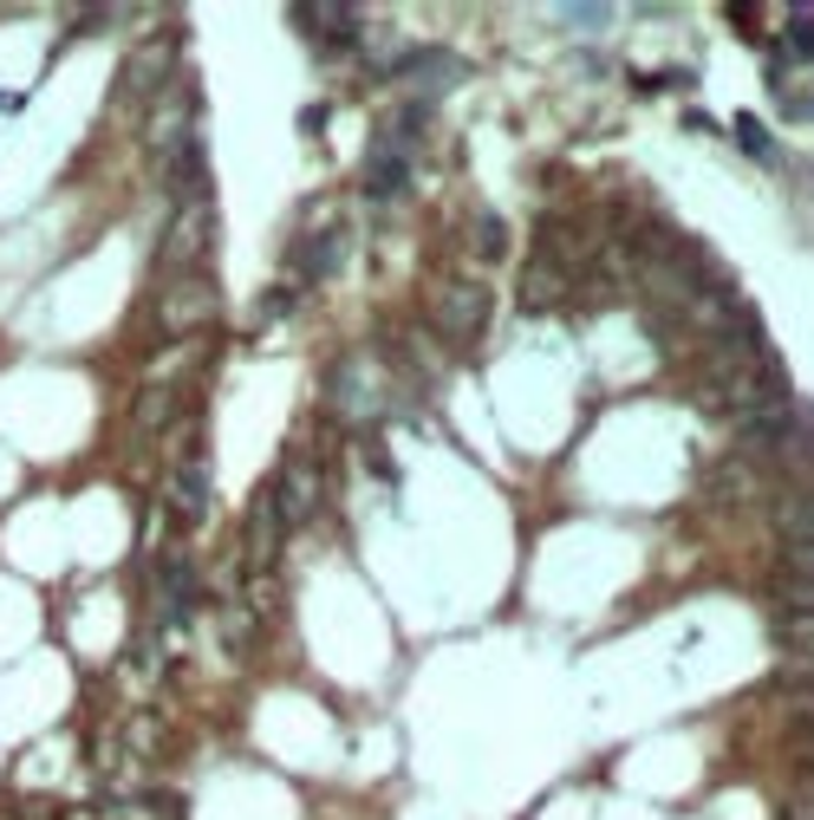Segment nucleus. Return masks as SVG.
Wrapping results in <instances>:
<instances>
[{"label":"nucleus","mask_w":814,"mask_h":820,"mask_svg":"<svg viewBox=\"0 0 814 820\" xmlns=\"http://www.w3.org/2000/svg\"><path fill=\"white\" fill-rule=\"evenodd\" d=\"M209 241H215V195L202 189V195H183L176 202V215H170V228H163V248H156V267L176 280V274H196V261L209 254Z\"/></svg>","instance_id":"1"},{"label":"nucleus","mask_w":814,"mask_h":820,"mask_svg":"<svg viewBox=\"0 0 814 820\" xmlns=\"http://www.w3.org/2000/svg\"><path fill=\"white\" fill-rule=\"evenodd\" d=\"M215 280L209 274H176V280H163V293H156V326L163 332H202V326H215Z\"/></svg>","instance_id":"2"},{"label":"nucleus","mask_w":814,"mask_h":820,"mask_svg":"<svg viewBox=\"0 0 814 820\" xmlns=\"http://www.w3.org/2000/svg\"><path fill=\"white\" fill-rule=\"evenodd\" d=\"M430 319L443 339H476L489 326V287L483 280H443L430 300Z\"/></svg>","instance_id":"3"},{"label":"nucleus","mask_w":814,"mask_h":820,"mask_svg":"<svg viewBox=\"0 0 814 820\" xmlns=\"http://www.w3.org/2000/svg\"><path fill=\"white\" fill-rule=\"evenodd\" d=\"M567 267H574V261L561 254V222H548V228H541V254H535V267L522 274V306H528V313H548V306L567 293Z\"/></svg>","instance_id":"4"},{"label":"nucleus","mask_w":814,"mask_h":820,"mask_svg":"<svg viewBox=\"0 0 814 820\" xmlns=\"http://www.w3.org/2000/svg\"><path fill=\"white\" fill-rule=\"evenodd\" d=\"M267 502H274L280 528L313 521V508H320V469H313L306 456H287V463H280V476L267 482Z\"/></svg>","instance_id":"5"},{"label":"nucleus","mask_w":814,"mask_h":820,"mask_svg":"<svg viewBox=\"0 0 814 820\" xmlns=\"http://www.w3.org/2000/svg\"><path fill=\"white\" fill-rule=\"evenodd\" d=\"M346 248H352V228H346V222H326V228H313V235L300 241L293 274H300V280H333V274L346 267Z\"/></svg>","instance_id":"6"},{"label":"nucleus","mask_w":814,"mask_h":820,"mask_svg":"<svg viewBox=\"0 0 814 820\" xmlns=\"http://www.w3.org/2000/svg\"><path fill=\"white\" fill-rule=\"evenodd\" d=\"M280 515H274V502H267V489L254 495V508H248V573H254V586H267V567H274V554H280Z\"/></svg>","instance_id":"7"},{"label":"nucleus","mask_w":814,"mask_h":820,"mask_svg":"<svg viewBox=\"0 0 814 820\" xmlns=\"http://www.w3.org/2000/svg\"><path fill=\"white\" fill-rule=\"evenodd\" d=\"M300 13V26L320 39V46H359V7H346V0H326V7H293Z\"/></svg>","instance_id":"8"},{"label":"nucleus","mask_w":814,"mask_h":820,"mask_svg":"<svg viewBox=\"0 0 814 820\" xmlns=\"http://www.w3.org/2000/svg\"><path fill=\"white\" fill-rule=\"evenodd\" d=\"M170 502H176L183 521H202V515L215 508V489H209V463H202V456H183V463H176V476H170Z\"/></svg>","instance_id":"9"},{"label":"nucleus","mask_w":814,"mask_h":820,"mask_svg":"<svg viewBox=\"0 0 814 820\" xmlns=\"http://www.w3.org/2000/svg\"><path fill=\"white\" fill-rule=\"evenodd\" d=\"M430 130V104H404V111H385V124L372 130V150H398L411 156V143Z\"/></svg>","instance_id":"10"},{"label":"nucleus","mask_w":814,"mask_h":820,"mask_svg":"<svg viewBox=\"0 0 814 820\" xmlns=\"http://www.w3.org/2000/svg\"><path fill=\"white\" fill-rule=\"evenodd\" d=\"M404 189H411V156H398V150H372L365 195H372V202H391V195H404Z\"/></svg>","instance_id":"11"},{"label":"nucleus","mask_w":814,"mask_h":820,"mask_svg":"<svg viewBox=\"0 0 814 820\" xmlns=\"http://www.w3.org/2000/svg\"><path fill=\"white\" fill-rule=\"evenodd\" d=\"M163 72H170V46L156 39V46H143V52L130 59V72L117 78V98H137V91H143V85H156Z\"/></svg>","instance_id":"12"},{"label":"nucleus","mask_w":814,"mask_h":820,"mask_svg":"<svg viewBox=\"0 0 814 820\" xmlns=\"http://www.w3.org/2000/svg\"><path fill=\"white\" fill-rule=\"evenodd\" d=\"M391 72H404V78H417V85H456V78H463L456 52H411V59L391 65Z\"/></svg>","instance_id":"13"},{"label":"nucleus","mask_w":814,"mask_h":820,"mask_svg":"<svg viewBox=\"0 0 814 820\" xmlns=\"http://www.w3.org/2000/svg\"><path fill=\"white\" fill-rule=\"evenodd\" d=\"M163 424H170V384L150 378V384L137 391V430H163Z\"/></svg>","instance_id":"14"},{"label":"nucleus","mask_w":814,"mask_h":820,"mask_svg":"<svg viewBox=\"0 0 814 820\" xmlns=\"http://www.w3.org/2000/svg\"><path fill=\"white\" fill-rule=\"evenodd\" d=\"M476 248H483V261H502L509 254V228L496 215H476Z\"/></svg>","instance_id":"15"},{"label":"nucleus","mask_w":814,"mask_h":820,"mask_svg":"<svg viewBox=\"0 0 814 820\" xmlns=\"http://www.w3.org/2000/svg\"><path fill=\"white\" fill-rule=\"evenodd\" d=\"M293 300H300L293 287H274V293H261V300H254V319H280V313H293Z\"/></svg>","instance_id":"16"},{"label":"nucleus","mask_w":814,"mask_h":820,"mask_svg":"<svg viewBox=\"0 0 814 820\" xmlns=\"http://www.w3.org/2000/svg\"><path fill=\"white\" fill-rule=\"evenodd\" d=\"M782 820H809V789L796 795V808H789V815H782Z\"/></svg>","instance_id":"17"}]
</instances>
